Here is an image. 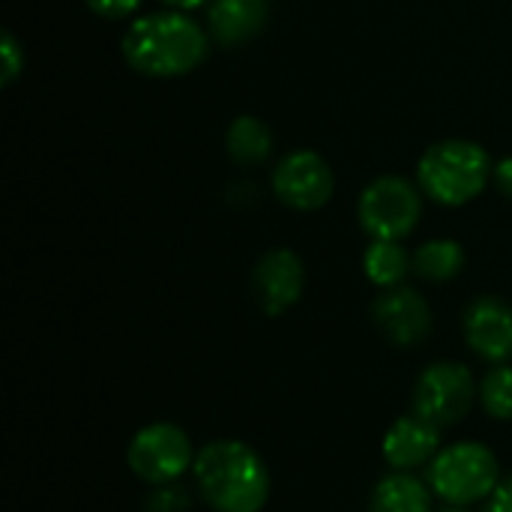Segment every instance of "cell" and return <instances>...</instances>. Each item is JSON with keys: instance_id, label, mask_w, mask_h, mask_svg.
<instances>
[{"instance_id": "6da1fadb", "label": "cell", "mask_w": 512, "mask_h": 512, "mask_svg": "<svg viewBox=\"0 0 512 512\" xmlns=\"http://www.w3.org/2000/svg\"><path fill=\"white\" fill-rule=\"evenodd\" d=\"M213 48L207 24L183 9H156L132 18L120 39V54L144 78H183L195 72Z\"/></svg>"}, {"instance_id": "7a4b0ae2", "label": "cell", "mask_w": 512, "mask_h": 512, "mask_svg": "<svg viewBox=\"0 0 512 512\" xmlns=\"http://www.w3.org/2000/svg\"><path fill=\"white\" fill-rule=\"evenodd\" d=\"M195 489L216 512H261L270 498V471L243 441H210L192 465Z\"/></svg>"}, {"instance_id": "3957f363", "label": "cell", "mask_w": 512, "mask_h": 512, "mask_svg": "<svg viewBox=\"0 0 512 512\" xmlns=\"http://www.w3.org/2000/svg\"><path fill=\"white\" fill-rule=\"evenodd\" d=\"M492 156L468 138H444L423 150L417 162V186L441 207H462L483 195L492 183Z\"/></svg>"}, {"instance_id": "277c9868", "label": "cell", "mask_w": 512, "mask_h": 512, "mask_svg": "<svg viewBox=\"0 0 512 512\" xmlns=\"http://www.w3.org/2000/svg\"><path fill=\"white\" fill-rule=\"evenodd\" d=\"M498 483V459L489 447L477 441L444 447L429 465V486L450 507H471L477 501H486Z\"/></svg>"}, {"instance_id": "5b68a950", "label": "cell", "mask_w": 512, "mask_h": 512, "mask_svg": "<svg viewBox=\"0 0 512 512\" xmlns=\"http://www.w3.org/2000/svg\"><path fill=\"white\" fill-rule=\"evenodd\" d=\"M423 216V189L399 174L372 180L357 201L360 228L372 240H405Z\"/></svg>"}, {"instance_id": "8992f818", "label": "cell", "mask_w": 512, "mask_h": 512, "mask_svg": "<svg viewBox=\"0 0 512 512\" xmlns=\"http://www.w3.org/2000/svg\"><path fill=\"white\" fill-rule=\"evenodd\" d=\"M477 399V381L465 363L441 360L423 369L414 384V414L435 423L438 429H450L468 417Z\"/></svg>"}, {"instance_id": "52a82bcc", "label": "cell", "mask_w": 512, "mask_h": 512, "mask_svg": "<svg viewBox=\"0 0 512 512\" xmlns=\"http://www.w3.org/2000/svg\"><path fill=\"white\" fill-rule=\"evenodd\" d=\"M195 456L189 435L174 423H150L138 429L126 453L132 474L150 486L177 483L195 465Z\"/></svg>"}, {"instance_id": "ba28073f", "label": "cell", "mask_w": 512, "mask_h": 512, "mask_svg": "<svg viewBox=\"0 0 512 512\" xmlns=\"http://www.w3.org/2000/svg\"><path fill=\"white\" fill-rule=\"evenodd\" d=\"M273 195L297 210V213H315L330 204L336 192V174L330 162L315 150H291L279 159L270 177Z\"/></svg>"}, {"instance_id": "9c48e42d", "label": "cell", "mask_w": 512, "mask_h": 512, "mask_svg": "<svg viewBox=\"0 0 512 512\" xmlns=\"http://www.w3.org/2000/svg\"><path fill=\"white\" fill-rule=\"evenodd\" d=\"M306 288V267L291 249H270L258 258L252 270V294L264 315H285Z\"/></svg>"}, {"instance_id": "30bf717a", "label": "cell", "mask_w": 512, "mask_h": 512, "mask_svg": "<svg viewBox=\"0 0 512 512\" xmlns=\"http://www.w3.org/2000/svg\"><path fill=\"white\" fill-rule=\"evenodd\" d=\"M372 318L378 324V330L402 348L420 345L429 333H432V306L426 303V297L408 285L399 288H387L375 306H372Z\"/></svg>"}, {"instance_id": "8fae6325", "label": "cell", "mask_w": 512, "mask_h": 512, "mask_svg": "<svg viewBox=\"0 0 512 512\" xmlns=\"http://www.w3.org/2000/svg\"><path fill=\"white\" fill-rule=\"evenodd\" d=\"M465 339L471 351L495 366L512 360V306L498 297H477L465 312Z\"/></svg>"}, {"instance_id": "7c38bea8", "label": "cell", "mask_w": 512, "mask_h": 512, "mask_svg": "<svg viewBox=\"0 0 512 512\" xmlns=\"http://www.w3.org/2000/svg\"><path fill=\"white\" fill-rule=\"evenodd\" d=\"M441 453V429L420 414L399 417L384 435V459L393 471H414L432 465Z\"/></svg>"}, {"instance_id": "4fadbf2b", "label": "cell", "mask_w": 512, "mask_h": 512, "mask_svg": "<svg viewBox=\"0 0 512 512\" xmlns=\"http://www.w3.org/2000/svg\"><path fill=\"white\" fill-rule=\"evenodd\" d=\"M270 15L267 0H210L207 6V30L213 36V45L237 48L252 42Z\"/></svg>"}, {"instance_id": "5bb4252c", "label": "cell", "mask_w": 512, "mask_h": 512, "mask_svg": "<svg viewBox=\"0 0 512 512\" xmlns=\"http://www.w3.org/2000/svg\"><path fill=\"white\" fill-rule=\"evenodd\" d=\"M225 150L228 159L240 168H258L273 153V132L270 126L255 114H240L231 120L225 132Z\"/></svg>"}, {"instance_id": "9a60e30c", "label": "cell", "mask_w": 512, "mask_h": 512, "mask_svg": "<svg viewBox=\"0 0 512 512\" xmlns=\"http://www.w3.org/2000/svg\"><path fill=\"white\" fill-rule=\"evenodd\" d=\"M432 486L417 480L411 471H393L378 480L369 512H432Z\"/></svg>"}, {"instance_id": "2e32d148", "label": "cell", "mask_w": 512, "mask_h": 512, "mask_svg": "<svg viewBox=\"0 0 512 512\" xmlns=\"http://www.w3.org/2000/svg\"><path fill=\"white\" fill-rule=\"evenodd\" d=\"M363 270L381 291L399 288L414 270V255H408L402 240H372L363 252Z\"/></svg>"}, {"instance_id": "e0dca14e", "label": "cell", "mask_w": 512, "mask_h": 512, "mask_svg": "<svg viewBox=\"0 0 512 512\" xmlns=\"http://www.w3.org/2000/svg\"><path fill=\"white\" fill-rule=\"evenodd\" d=\"M462 267H465V249L450 237L429 240L414 252V273L435 285L456 279Z\"/></svg>"}, {"instance_id": "ac0fdd59", "label": "cell", "mask_w": 512, "mask_h": 512, "mask_svg": "<svg viewBox=\"0 0 512 512\" xmlns=\"http://www.w3.org/2000/svg\"><path fill=\"white\" fill-rule=\"evenodd\" d=\"M480 405L492 420H512V366L501 363L480 381Z\"/></svg>"}, {"instance_id": "d6986e66", "label": "cell", "mask_w": 512, "mask_h": 512, "mask_svg": "<svg viewBox=\"0 0 512 512\" xmlns=\"http://www.w3.org/2000/svg\"><path fill=\"white\" fill-rule=\"evenodd\" d=\"M189 489L177 486V483H165L156 486L147 498V512H186L189 510Z\"/></svg>"}, {"instance_id": "ffe728a7", "label": "cell", "mask_w": 512, "mask_h": 512, "mask_svg": "<svg viewBox=\"0 0 512 512\" xmlns=\"http://www.w3.org/2000/svg\"><path fill=\"white\" fill-rule=\"evenodd\" d=\"M0 57H3V75H0V84L9 87L15 84V78L24 72V45L15 39L12 30H3L0 36Z\"/></svg>"}, {"instance_id": "44dd1931", "label": "cell", "mask_w": 512, "mask_h": 512, "mask_svg": "<svg viewBox=\"0 0 512 512\" xmlns=\"http://www.w3.org/2000/svg\"><path fill=\"white\" fill-rule=\"evenodd\" d=\"M87 9L105 21H123V18H132L144 0H84Z\"/></svg>"}, {"instance_id": "7402d4cb", "label": "cell", "mask_w": 512, "mask_h": 512, "mask_svg": "<svg viewBox=\"0 0 512 512\" xmlns=\"http://www.w3.org/2000/svg\"><path fill=\"white\" fill-rule=\"evenodd\" d=\"M489 512H512V474L504 477L489 495Z\"/></svg>"}, {"instance_id": "603a6c76", "label": "cell", "mask_w": 512, "mask_h": 512, "mask_svg": "<svg viewBox=\"0 0 512 512\" xmlns=\"http://www.w3.org/2000/svg\"><path fill=\"white\" fill-rule=\"evenodd\" d=\"M492 183L501 189V195H507L512 201V156H504V159L495 162V168H492Z\"/></svg>"}, {"instance_id": "cb8c5ba5", "label": "cell", "mask_w": 512, "mask_h": 512, "mask_svg": "<svg viewBox=\"0 0 512 512\" xmlns=\"http://www.w3.org/2000/svg\"><path fill=\"white\" fill-rule=\"evenodd\" d=\"M162 6L168 9H183V12H192V9H201V6H210V0H159Z\"/></svg>"}, {"instance_id": "d4e9b609", "label": "cell", "mask_w": 512, "mask_h": 512, "mask_svg": "<svg viewBox=\"0 0 512 512\" xmlns=\"http://www.w3.org/2000/svg\"><path fill=\"white\" fill-rule=\"evenodd\" d=\"M441 512H468V510H465V507H450V504H447V510H441Z\"/></svg>"}]
</instances>
